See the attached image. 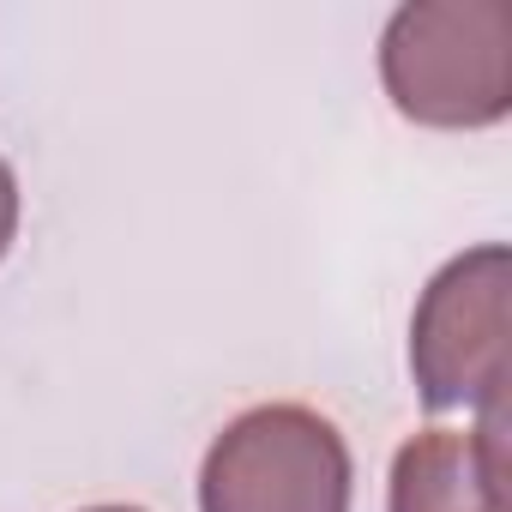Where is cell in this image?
Instances as JSON below:
<instances>
[{"mask_svg":"<svg viewBox=\"0 0 512 512\" xmlns=\"http://www.w3.org/2000/svg\"><path fill=\"white\" fill-rule=\"evenodd\" d=\"M350 446L308 404H253L205 446L199 512H350Z\"/></svg>","mask_w":512,"mask_h":512,"instance_id":"2","label":"cell"},{"mask_svg":"<svg viewBox=\"0 0 512 512\" xmlns=\"http://www.w3.org/2000/svg\"><path fill=\"white\" fill-rule=\"evenodd\" d=\"M380 79L404 121L476 133L512 109V7L506 0H410L386 19Z\"/></svg>","mask_w":512,"mask_h":512,"instance_id":"1","label":"cell"},{"mask_svg":"<svg viewBox=\"0 0 512 512\" xmlns=\"http://www.w3.org/2000/svg\"><path fill=\"white\" fill-rule=\"evenodd\" d=\"M85 512H145V506H85Z\"/></svg>","mask_w":512,"mask_h":512,"instance_id":"6","label":"cell"},{"mask_svg":"<svg viewBox=\"0 0 512 512\" xmlns=\"http://www.w3.org/2000/svg\"><path fill=\"white\" fill-rule=\"evenodd\" d=\"M506 290L512 253L500 241L458 253L428 278L410 320V374L428 410H506Z\"/></svg>","mask_w":512,"mask_h":512,"instance_id":"3","label":"cell"},{"mask_svg":"<svg viewBox=\"0 0 512 512\" xmlns=\"http://www.w3.org/2000/svg\"><path fill=\"white\" fill-rule=\"evenodd\" d=\"M13 241H19V175L0 157V260L13 253Z\"/></svg>","mask_w":512,"mask_h":512,"instance_id":"5","label":"cell"},{"mask_svg":"<svg viewBox=\"0 0 512 512\" xmlns=\"http://www.w3.org/2000/svg\"><path fill=\"white\" fill-rule=\"evenodd\" d=\"M386 512H512L506 410L476 428H422L398 446Z\"/></svg>","mask_w":512,"mask_h":512,"instance_id":"4","label":"cell"}]
</instances>
